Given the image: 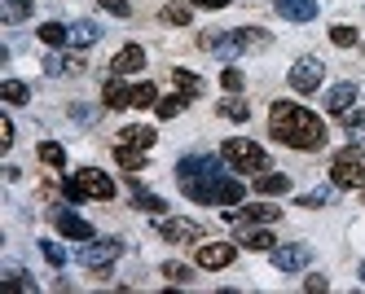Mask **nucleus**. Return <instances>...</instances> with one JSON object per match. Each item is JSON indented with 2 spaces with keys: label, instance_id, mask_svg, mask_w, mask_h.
<instances>
[{
  "label": "nucleus",
  "instance_id": "nucleus-1",
  "mask_svg": "<svg viewBox=\"0 0 365 294\" xmlns=\"http://www.w3.org/2000/svg\"><path fill=\"white\" fill-rule=\"evenodd\" d=\"M220 163L225 158H212V154H190V158H180V189H185L194 202H207V206H233V202H242V184L238 180H229L220 176Z\"/></svg>",
  "mask_w": 365,
  "mask_h": 294
},
{
  "label": "nucleus",
  "instance_id": "nucleus-2",
  "mask_svg": "<svg viewBox=\"0 0 365 294\" xmlns=\"http://www.w3.org/2000/svg\"><path fill=\"white\" fill-rule=\"evenodd\" d=\"M269 127H273V137L291 149H322L326 145V123L295 101H273Z\"/></svg>",
  "mask_w": 365,
  "mask_h": 294
},
{
  "label": "nucleus",
  "instance_id": "nucleus-3",
  "mask_svg": "<svg viewBox=\"0 0 365 294\" xmlns=\"http://www.w3.org/2000/svg\"><path fill=\"white\" fill-rule=\"evenodd\" d=\"M198 44L207 53H220V58H238V53H251V48H269V31H259V26H238V31H207L198 36Z\"/></svg>",
  "mask_w": 365,
  "mask_h": 294
},
{
  "label": "nucleus",
  "instance_id": "nucleus-4",
  "mask_svg": "<svg viewBox=\"0 0 365 294\" xmlns=\"http://www.w3.org/2000/svg\"><path fill=\"white\" fill-rule=\"evenodd\" d=\"M66 198L71 202H80V198H97V202H110L115 198V180L106 176V172H97V167H84V172H75L66 184Z\"/></svg>",
  "mask_w": 365,
  "mask_h": 294
},
{
  "label": "nucleus",
  "instance_id": "nucleus-5",
  "mask_svg": "<svg viewBox=\"0 0 365 294\" xmlns=\"http://www.w3.org/2000/svg\"><path fill=\"white\" fill-rule=\"evenodd\" d=\"M220 158L233 172H269V154L259 149L255 141H247V137H229L220 145Z\"/></svg>",
  "mask_w": 365,
  "mask_h": 294
},
{
  "label": "nucleus",
  "instance_id": "nucleus-6",
  "mask_svg": "<svg viewBox=\"0 0 365 294\" xmlns=\"http://www.w3.org/2000/svg\"><path fill=\"white\" fill-rule=\"evenodd\" d=\"M330 180L339 184V189H365V167H361V154H356V145H352V149H344V154L334 158Z\"/></svg>",
  "mask_w": 365,
  "mask_h": 294
},
{
  "label": "nucleus",
  "instance_id": "nucleus-7",
  "mask_svg": "<svg viewBox=\"0 0 365 294\" xmlns=\"http://www.w3.org/2000/svg\"><path fill=\"white\" fill-rule=\"evenodd\" d=\"M119 255H123L119 237H93V242H84V251H80V263L84 268H106V263H115Z\"/></svg>",
  "mask_w": 365,
  "mask_h": 294
},
{
  "label": "nucleus",
  "instance_id": "nucleus-8",
  "mask_svg": "<svg viewBox=\"0 0 365 294\" xmlns=\"http://www.w3.org/2000/svg\"><path fill=\"white\" fill-rule=\"evenodd\" d=\"M322 79H326V66H322L317 58H299V62L291 66V88H295V93H317Z\"/></svg>",
  "mask_w": 365,
  "mask_h": 294
},
{
  "label": "nucleus",
  "instance_id": "nucleus-9",
  "mask_svg": "<svg viewBox=\"0 0 365 294\" xmlns=\"http://www.w3.org/2000/svg\"><path fill=\"white\" fill-rule=\"evenodd\" d=\"M312 263V246L308 242H295V246H277L273 251V268L277 273H299Z\"/></svg>",
  "mask_w": 365,
  "mask_h": 294
},
{
  "label": "nucleus",
  "instance_id": "nucleus-10",
  "mask_svg": "<svg viewBox=\"0 0 365 294\" xmlns=\"http://www.w3.org/2000/svg\"><path fill=\"white\" fill-rule=\"evenodd\" d=\"M233 255H238L233 242H202L198 246V268H229Z\"/></svg>",
  "mask_w": 365,
  "mask_h": 294
},
{
  "label": "nucleus",
  "instance_id": "nucleus-11",
  "mask_svg": "<svg viewBox=\"0 0 365 294\" xmlns=\"http://www.w3.org/2000/svg\"><path fill=\"white\" fill-rule=\"evenodd\" d=\"M145 66V48L141 44H123L119 53H115V62H110V75H133V70H141Z\"/></svg>",
  "mask_w": 365,
  "mask_h": 294
},
{
  "label": "nucleus",
  "instance_id": "nucleus-12",
  "mask_svg": "<svg viewBox=\"0 0 365 294\" xmlns=\"http://www.w3.org/2000/svg\"><path fill=\"white\" fill-rule=\"evenodd\" d=\"M159 237H163V242H198L202 229L194 220H163L159 224Z\"/></svg>",
  "mask_w": 365,
  "mask_h": 294
},
{
  "label": "nucleus",
  "instance_id": "nucleus-13",
  "mask_svg": "<svg viewBox=\"0 0 365 294\" xmlns=\"http://www.w3.org/2000/svg\"><path fill=\"white\" fill-rule=\"evenodd\" d=\"M58 229H62V237H71V242H93V224L88 220H80V216H71V211H58Z\"/></svg>",
  "mask_w": 365,
  "mask_h": 294
},
{
  "label": "nucleus",
  "instance_id": "nucleus-14",
  "mask_svg": "<svg viewBox=\"0 0 365 294\" xmlns=\"http://www.w3.org/2000/svg\"><path fill=\"white\" fill-rule=\"evenodd\" d=\"M101 101H106L110 110H123V105H133V88H128L119 75H110L106 84H101Z\"/></svg>",
  "mask_w": 365,
  "mask_h": 294
},
{
  "label": "nucleus",
  "instance_id": "nucleus-15",
  "mask_svg": "<svg viewBox=\"0 0 365 294\" xmlns=\"http://www.w3.org/2000/svg\"><path fill=\"white\" fill-rule=\"evenodd\" d=\"M356 105V84H334L330 93H326V110L330 115H348Z\"/></svg>",
  "mask_w": 365,
  "mask_h": 294
},
{
  "label": "nucleus",
  "instance_id": "nucleus-16",
  "mask_svg": "<svg viewBox=\"0 0 365 294\" xmlns=\"http://www.w3.org/2000/svg\"><path fill=\"white\" fill-rule=\"evenodd\" d=\"M282 216V206H269V202H255L247 211H229V220H247V224H273Z\"/></svg>",
  "mask_w": 365,
  "mask_h": 294
},
{
  "label": "nucleus",
  "instance_id": "nucleus-17",
  "mask_svg": "<svg viewBox=\"0 0 365 294\" xmlns=\"http://www.w3.org/2000/svg\"><path fill=\"white\" fill-rule=\"evenodd\" d=\"M277 14L291 22H312L317 18V0H277Z\"/></svg>",
  "mask_w": 365,
  "mask_h": 294
},
{
  "label": "nucleus",
  "instance_id": "nucleus-18",
  "mask_svg": "<svg viewBox=\"0 0 365 294\" xmlns=\"http://www.w3.org/2000/svg\"><path fill=\"white\" fill-rule=\"evenodd\" d=\"M238 242H242L247 251H273V233H269V229H242Z\"/></svg>",
  "mask_w": 365,
  "mask_h": 294
},
{
  "label": "nucleus",
  "instance_id": "nucleus-19",
  "mask_svg": "<svg viewBox=\"0 0 365 294\" xmlns=\"http://www.w3.org/2000/svg\"><path fill=\"white\" fill-rule=\"evenodd\" d=\"M255 189H259V194H286V189H291V176L264 172V176H255Z\"/></svg>",
  "mask_w": 365,
  "mask_h": 294
},
{
  "label": "nucleus",
  "instance_id": "nucleus-20",
  "mask_svg": "<svg viewBox=\"0 0 365 294\" xmlns=\"http://www.w3.org/2000/svg\"><path fill=\"white\" fill-rule=\"evenodd\" d=\"M97 40H101L97 22H75V26H71V44H75V48H88V44H97Z\"/></svg>",
  "mask_w": 365,
  "mask_h": 294
},
{
  "label": "nucleus",
  "instance_id": "nucleus-21",
  "mask_svg": "<svg viewBox=\"0 0 365 294\" xmlns=\"http://www.w3.org/2000/svg\"><path fill=\"white\" fill-rule=\"evenodd\" d=\"M119 145L150 149V145H154V127H123V132H119Z\"/></svg>",
  "mask_w": 365,
  "mask_h": 294
},
{
  "label": "nucleus",
  "instance_id": "nucleus-22",
  "mask_svg": "<svg viewBox=\"0 0 365 294\" xmlns=\"http://www.w3.org/2000/svg\"><path fill=\"white\" fill-rule=\"evenodd\" d=\"M115 158H119V167H128V172L145 167V149H137V145H115Z\"/></svg>",
  "mask_w": 365,
  "mask_h": 294
},
{
  "label": "nucleus",
  "instance_id": "nucleus-23",
  "mask_svg": "<svg viewBox=\"0 0 365 294\" xmlns=\"http://www.w3.org/2000/svg\"><path fill=\"white\" fill-rule=\"evenodd\" d=\"M66 70H84V58H62V53L44 58V75H66Z\"/></svg>",
  "mask_w": 365,
  "mask_h": 294
},
{
  "label": "nucleus",
  "instance_id": "nucleus-24",
  "mask_svg": "<svg viewBox=\"0 0 365 294\" xmlns=\"http://www.w3.org/2000/svg\"><path fill=\"white\" fill-rule=\"evenodd\" d=\"M40 40H44L48 48H62V44L71 40V31H66L62 22H44V26H40Z\"/></svg>",
  "mask_w": 365,
  "mask_h": 294
},
{
  "label": "nucleus",
  "instance_id": "nucleus-25",
  "mask_svg": "<svg viewBox=\"0 0 365 294\" xmlns=\"http://www.w3.org/2000/svg\"><path fill=\"white\" fill-rule=\"evenodd\" d=\"M172 84H176V93H185V97H198L202 93V79L190 75V70H172Z\"/></svg>",
  "mask_w": 365,
  "mask_h": 294
},
{
  "label": "nucleus",
  "instance_id": "nucleus-26",
  "mask_svg": "<svg viewBox=\"0 0 365 294\" xmlns=\"http://www.w3.org/2000/svg\"><path fill=\"white\" fill-rule=\"evenodd\" d=\"M334 189H339V184L330 180V184H322V189H312V194H304V198H299V206H312V211H317V206H326V202L334 198Z\"/></svg>",
  "mask_w": 365,
  "mask_h": 294
},
{
  "label": "nucleus",
  "instance_id": "nucleus-27",
  "mask_svg": "<svg viewBox=\"0 0 365 294\" xmlns=\"http://www.w3.org/2000/svg\"><path fill=\"white\" fill-rule=\"evenodd\" d=\"M133 105H137V110L159 105V88H154V84H137V88H133Z\"/></svg>",
  "mask_w": 365,
  "mask_h": 294
},
{
  "label": "nucleus",
  "instance_id": "nucleus-28",
  "mask_svg": "<svg viewBox=\"0 0 365 294\" xmlns=\"http://www.w3.org/2000/svg\"><path fill=\"white\" fill-rule=\"evenodd\" d=\"M40 163H48V167H66V149H62L58 141H44V145H40Z\"/></svg>",
  "mask_w": 365,
  "mask_h": 294
},
{
  "label": "nucleus",
  "instance_id": "nucleus-29",
  "mask_svg": "<svg viewBox=\"0 0 365 294\" xmlns=\"http://www.w3.org/2000/svg\"><path fill=\"white\" fill-rule=\"evenodd\" d=\"M0 97H5L9 105H22L27 101V84H22V79H5V84H0Z\"/></svg>",
  "mask_w": 365,
  "mask_h": 294
},
{
  "label": "nucleus",
  "instance_id": "nucleus-30",
  "mask_svg": "<svg viewBox=\"0 0 365 294\" xmlns=\"http://www.w3.org/2000/svg\"><path fill=\"white\" fill-rule=\"evenodd\" d=\"M0 9H5V22H22L31 14V0H0Z\"/></svg>",
  "mask_w": 365,
  "mask_h": 294
},
{
  "label": "nucleus",
  "instance_id": "nucleus-31",
  "mask_svg": "<svg viewBox=\"0 0 365 294\" xmlns=\"http://www.w3.org/2000/svg\"><path fill=\"white\" fill-rule=\"evenodd\" d=\"M154 110H159V119H176L180 110H185V93H176V97H163L159 105H154Z\"/></svg>",
  "mask_w": 365,
  "mask_h": 294
},
{
  "label": "nucleus",
  "instance_id": "nucleus-32",
  "mask_svg": "<svg viewBox=\"0 0 365 294\" xmlns=\"http://www.w3.org/2000/svg\"><path fill=\"white\" fill-rule=\"evenodd\" d=\"M220 115L233 119V123H247V119H251V105H247V101H225V105H220Z\"/></svg>",
  "mask_w": 365,
  "mask_h": 294
},
{
  "label": "nucleus",
  "instance_id": "nucleus-33",
  "mask_svg": "<svg viewBox=\"0 0 365 294\" xmlns=\"http://www.w3.org/2000/svg\"><path fill=\"white\" fill-rule=\"evenodd\" d=\"M190 18H194L190 5H168L163 9V22H172V26H190Z\"/></svg>",
  "mask_w": 365,
  "mask_h": 294
},
{
  "label": "nucleus",
  "instance_id": "nucleus-34",
  "mask_svg": "<svg viewBox=\"0 0 365 294\" xmlns=\"http://www.w3.org/2000/svg\"><path fill=\"white\" fill-rule=\"evenodd\" d=\"M163 277H168V281H172V285H185V281H190V277H194V273H190V268H185V263H163Z\"/></svg>",
  "mask_w": 365,
  "mask_h": 294
},
{
  "label": "nucleus",
  "instance_id": "nucleus-35",
  "mask_svg": "<svg viewBox=\"0 0 365 294\" xmlns=\"http://www.w3.org/2000/svg\"><path fill=\"white\" fill-rule=\"evenodd\" d=\"M137 206H141V211H150V216H159V211H163V198H159V194L137 189Z\"/></svg>",
  "mask_w": 365,
  "mask_h": 294
},
{
  "label": "nucleus",
  "instance_id": "nucleus-36",
  "mask_svg": "<svg viewBox=\"0 0 365 294\" xmlns=\"http://www.w3.org/2000/svg\"><path fill=\"white\" fill-rule=\"evenodd\" d=\"M330 40H334L339 48H352V44H356V31H352V26H330Z\"/></svg>",
  "mask_w": 365,
  "mask_h": 294
},
{
  "label": "nucleus",
  "instance_id": "nucleus-37",
  "mask_svg": "<svg viewBox=\"0 0 365 294\" xmlns=\"http://www.w3.org/2000/svg\"><path fill=\"white\" fill-rule=\"evenodd\" d=\"M40 251H44V259L53 263V268H62V263H66V251H62L58 242H40Z\"/></svg>",
  "mask_w": 365,
  "mask_h": 294
},
{
  "label": "nucleus",
  "instance_id": "nucleus-38",
  "mask_svg": "<svg viewBox=\"0 0 365 294\" xmlns=\"http://www.w3.org/2000/svg\"><path fill=\"white\" fill-rule=\"evenodd\" d=\"M220 84H225L229 93H238V88H242V70H238V66H229V70L220 75Z\"/></svg>",
  "mask_w": 365,
  "mask_h": 294
},
{
  "label": "nucleus",
  "instance_id": "nucleus-39",
  "mask_svg": "<svg viewBox=\"0 0 365 294\" xmlns=\"http://www.w3.org/2000/svg\"><path fill=\"white\" fill-rule=\"evenodd\" d=\"M97 5L106 9V14H115V18H128V14H133V9H128V0H97Z\"/></svg>",
  "mask_w": 365,
  "mask_h": 294
},
{
  "label": "nucleus",
  "instance_id": "nucleus-40",
  "mask_svg": "<svg viewBox=\"0 0 365 294\" xmlns=\"http://www.w3.org/2000/svg\"><path fill=\"white\" fill-rule=\"evenodd\" d=\"M5 285H9V290H36V281H31L27 273H9V277H5Z\"/></svg>",
  "mask_w": 365,
  "mask_h": 294
},
{
  "label": "nucleus",
  "instance_id": "nucleus-41",
  "mask_svg": "<svg viewBox=\"0 0 365 294\" xmlns=\"http://www.w3.org/2000/svg\"><path fill=\"white\" fill-rule=\"evenodd\" d=\"M0 145H5V149L14 145V123L9 119H0Z\"/></svg>",
  "mask_w": 365,
  "mask_h": 294
},
{
  "label": "nucleus",
  "instance_id": "nucleus-42",
  "mask_svg": "<svg viewBox=\"0 0 365 294\" xmlns=\"http://www.w3.org/2000/svg\"><path fill=\"white\" fill-rule=\"evenodd\" d=\"M304 290H308V294H322V290H326V277H308Z\"/></svg>",
  "mask_w": 365,
  "mask_h": 294
},
{
  "label": "nucleus",
  "instance_id": "nucleus-43",
  "mask_svg": "<svg viewBox=\"0 0 365 294\" xmlns=\"http://www.w3.org/2000/svg\"><path fill=\"white\" fill-rule=\"evenodd\" d=\"M194 5H198V9H225L229 0H194Z\"/></svg>",
  "mask_w": 365,
  "mask_h": 294
},
{
  "label": "nucleus",
  "instance_id": "nucleus-44",
  "mask_svg": "<svg viewBox=\"0 0 365 294\" xmlns=\"http://www.w3.org/2000/svg\"><path fill=\"white\" fill-rule=\"evenodd\" d=\"M361 285H365V263H361Z\"/></svg>",
  "mask_w": 365,
  "mask_h": 294
}]
</instances>
